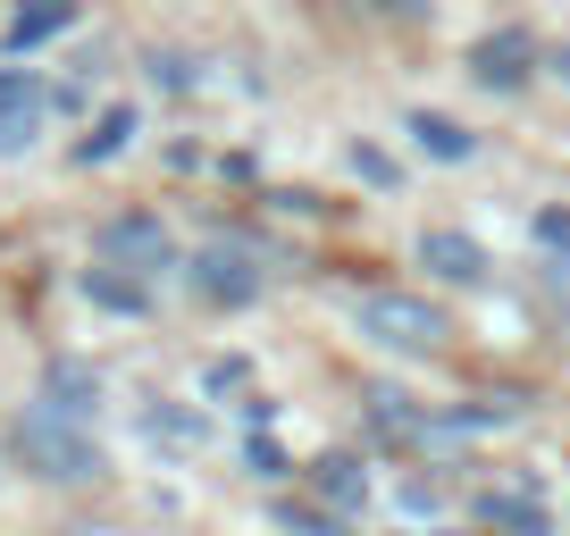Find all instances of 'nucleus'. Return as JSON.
<instances>
[{"mask_svg": "<svg viewBox=\"0 0 570 536\" xmlns=\"http://www.w3.org/2000/svg\"><path fill=\"white\" fill-rule=\"evenodd\" d=\"M361 9H377V18H403V26L428 18V0H361Z\"/></svg>", "mask_w": 570, "mask_h": 536, "instance_id": "16", "label": "nucleus"}, {"mask_svg": "<svg viewBox=\"0 0 570 536\" xmlns=\"http://www.w3.org/2000/svg\"><path fill=\"white\" fill-rule=\"evenodd\" d=\"M18 453H26V469H35V478H51V486H85L92 469H101L85 419L51 411V403H35V411L18 419Z\"/></svg>", "mask_w": 570, "mask_h": 536, "instance_id": "1", "label": "nucleus"}, {"mask_svg": "<svg viewBox=\"0 0 570 536\" xmlns=\"http://www.w3.org/2000/svg\"><path fill=\"white\" fill-rule=\"evenodd\" d=\"M42 118H51V92H42V76H35V68H0V160L35 151Z\"/></svg>", "mask_w": 570, "mask_h": 536, "instance_id": "4", "label": "nucleus"}, {"mask_svg": "<svg viewBox=\"0 0 570 536\" xmlns=\"http://www.w3.org/2000/svg\"><path fill=\"white\" fill-rule=\"evenodd\" d=\"M420 260L445 277V286H479L487 277V251L470 244V235H453V227H436V235H420Z\"/></svg>", "mask_w": 570, "mask_h": 536, "instance_id": "7", "label": "nucleus"}, {"mask_svg": "<svg viewBox=\"0 0 570 536\" xmlns=\"http://www.w3.org/2000/svg\"><path fill=\"white\" fill-rule=\"evenodd\" d=\"M126 143H135V109H109V118L92 126L85 143H76V160H85V168H101V160H118Z\"/></svg>", "mask_w": 570, "mask_h": 536, "instance_id": "13", "label": "nucleus"}, {"mask_svg": "<svg viewBox=\"0 0 570 536\" xmlns=\"http://www.w3.org/2000/svg\"><path fill=\"white\" fill-rule=\"evenodd\" d=\"M537 235H546L553 251H570V210H546V218H537Z\"/></svg>", "mask_w": 570, "mask_h": 536, "instance_id": "18", "label": "nucleus"}, {"mask_svg": "<svg viewBox=\"0 0 570 536\" xmlns=\"http://www.w3.org/2000/svg\"><path fill=\"white\" fill-rule=\"evenodd\" d=\"M185 277H194V294H202V302H218V310H244L252 294H261V268H252L244 251H227V244L194 251V268H185Z\"/></svg>", "mask_w": 570, "mask_h": 536, "instance_id": "5", "label": "nucleus"}, {"mask_svg": "<svg viewBox=\"0 0 570 536\" xmlns=\"http://www.w3.org/2000/svg\"><path fill=\"white\" fill-rule=\"evenodd\" d=\"M411 135H420L428 160H470V135L453 118H436V109H411Z\"/></svg>", "mask_w": 570, "mask_h": 536, "instance_id": "12", "label": "nucleus"}, {"mask_svg": "<svg viewBox=\"0 0 570 536\" xmlns=\"http://www.w3.org/2000/svg\"><path fill=\"white\" fill-rule=\"evenodd\" d=\"M553 68H562V76H570V51H553Z\"/></svg>", "mask_w": 570, "mask_h": 536, "instance_id": "19", "label": "nucleus"}, {"mask_svg": "<svg viewBox=\"0 0 570 536\" xmlns=\"http://www.w3.org/2000/svg\"><path fill=\"white\" fill-rule=\"evenodd\" d=\"M68 18H76V0H18V18H9V51H35V42L59 34Z\"/></svg>", "mask_w": 570, "mask_h": 536, "instance_id": "10", "label": "nucleus"}, {"mask_svg": "<svg viewBox=\"0 0 570 536\" xmlns=\"http://www.w3.org/2000/svg\"><path fill=\"white\" fill-rule=\"evenodd\" d=\"M311 486H320V503H327V512H344V519H353L361 503H370V478H361V461H344V453L311 461Z\"/></svg>", "mask_w": 570, "mask_h": 536, "instance_id": "9", "label": "nucleus"}, {"mask_svg": "<svg viewBox=\"0 0 570 536\" xmlns=\"http://www.w3.org/2000/svg\"><path fill=\"white\" fill-rule=\"evenodd\" d=\"M85 294H92V302H101V310H126V319H135V310L142 302H151V294H142V277H118V268H85Z\"/></svg>", "mask_w": 570, "mask_h": 536, "instance_id": "11", "label": "nucleus"}, {"mask_svg": "<svg viewBox=\"0 0 570 536\" xmlns=\"http://www.w3.org/2000/svg\"><path fill=\"white\" fill-rule=\"evenodd\" d=\"M42 403L68 411V419H85L92 403H101V377H92L85 360H51V369H42Z\"/></svg>", "mask_w": 570, "mask_h": 536, "instance_id": "8", "label": "nucleus"}, {"mask_svg": "<svg viewBox=\"0 0 570 536\" xmlns=\"http://www.w3.org/2000/svg\"><path fill=\"white\" fill-rule=\"evenodd\" d=\"M101 260L126 268V277H160V268H177V244H168L160 218L126 210V218H109V227H101Z\"/></svg>", "mask_w": 570, "mask_h": 536, "instance_id": "3", "label": "nucleus"}, {"mask_svg": "<svg viewBox=\"0 0 570 536\" xmlns=\"http://www.w3.org/2000/svg\"><path fill=\"white\" fill-rule=\"evenodd\" d=\"M495 528H512V536H546V503H529V495H487L479 503Z\"/></svg>", "mask_w": 570, "mask_h": 536, "instance_id": "14", "label": "nucleus"}, {"mask_svg": "<svg viewBox=\"0 0 570 536\" xmlns=\"http://www.w3.org/2000/svg\"><path fill=\"white\" fill-rule=\"evenodd\" d=\"M252 469H261V478H285V453L268 445V436H252Z\"/></svg>", "mask_w": 570, "mask_h": 536, "instance_id": "17", "label": "nucleus"}, {"mask_svg": "<svg viewBox=\"0 0 570 536\" xmlns=\"http://www.w3.org/2000/svg\"><path fill=\"white\" fill-rule=\"evenodd\" d=\"M361 336L386 344V353H445L453 319H445L436 302H420V294L377 286V294H361Z\"/></svg>", "mask_w": 570, "mask_h": 536, "instance_id": "2", "label": "nucleus"}, {"mask_svg": "<svg viewBox=\"0 0 570 536\" xmlns=\"http://www.w3.org/2000/svg\"><path fill=\"white\" fill-rule=\"evenodd\" d=\"M285 528H303V536H344V512H303V503H277Z\"/></svg>", "mask_w": 570, "mask_h": 536, "instance_id": "15", "label": "nucleus"}, {"mask_svg": "<svg viewBox=\"0 0 570 536\" xmlns=\"http://www.w3.org/2000/svg\"><path fill=\"white\" fill-rule=\"evenodd\" d=\"M529 68H537V42L520 34V26H495V34L470 42V76H479V85H495V92L529 85Z\"/></svg>", "mask_w": 570, "mask_h": 536, "instance_id": "6", "label": "nucleus"}]
</instances>
